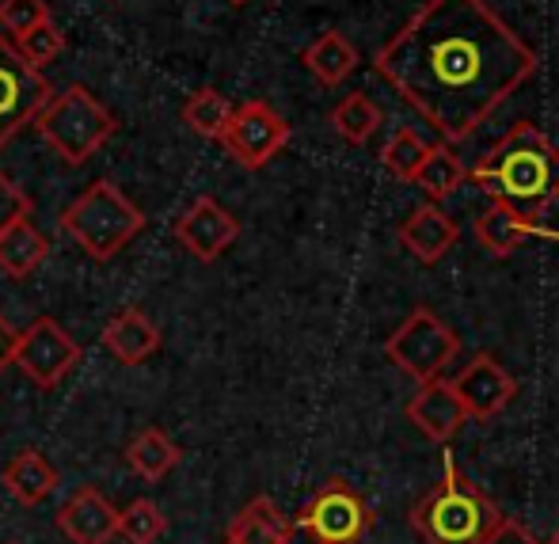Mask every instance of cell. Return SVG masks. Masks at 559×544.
<instances>
[{"label": "cell", "mask_w": 559, "mask_h": 544, "mask_svg": "<svg viewBox=\"0 0 559 544\" xmlns=\"http://www.w3.org/2000/svg\"><path fill=\"white\" fill-rule=\"evenodd\" d=\"M484 544H540V541L533 537V533L525 530L522 522H514V518H502V522L495 525L491 533H487Z\"/></svg>", "instance_id": "31"}, {"label": "cell", "mask_w": 559, "mask_h": 544, "mask_svg": "<svg viewBox=\"0 0 559 544\" xmlns=\"http://www.w3.org/2000/svg\"><path fill=\"white\" fill-rule=\"evenodd\" d=\"M104 346L126 366H141L145 358H153L160 351V328L145 317L141 309H122L107 320L104 328Z\"/></svg>", "instance_id": "16"}, {"label": "cell", "mask_w": 559, "mask_h": 544, "mask_svg": "<svg viewBox=\"0 0 559 544\" xmlns=\"http://www.w3.org/2000/svg\"><path fill=\"white\" fill-rule=\"evenodd\" d=\"M50 256V240L43 236V228L35 225L31 217H20L0 233V271L8 279L23 282L38 271Z\"/></svg>", "instance_id": "17"}, {"label": "cell", "mask_w": 559, "mask_h": 544, "mask_svg": "<svg viewBox=\"0 0 559 544\" xmlns=\"http://www.w3.org/2000/svg\"><path fill=\"white\" fill-rule=\"evenodd\" d=\"M502 522L499 507L449 464L445 480L412 510V530L427 544H484Z\"/></svg>", "instance_id": "3"}, {"label": "cell", "mask_w": 559, "mask_h": 544, "mask_svg": "<svg viewBox=\"0 0 559 544\" xmlns=\"http://www.w3.org/2000/svg\"><path fill=\"white\" fill-rule=\"evenodd\" d=\"M81 343L69 335L53 317H38L35 324L15 331L8 366L20 369L38 389H58L76 366H81Z\"/></svg>", "instance_id": "6"}, {"label": "cell", "mask_w": 559, "mask_h": 544, "mask_svg": "<svg viewBox=\"0 0 559 544\" xmlns=\"http://www.w3.org/2000/svg\"><path fill=\"white\" fill-rule=\"evenodd\" d=\"M491 202L540 225V214L559 199V149L537 122H522L472 168Z\"/></svg>", "instance_id": "2"}, {"label": "cell", "mask_w": 559, "mask_h": 544, "mask_svg": "<svg viewBox=\"0 0 559 544\" xmlns=\"http://www.w3.org/2000/svg\"><path fill=\"white\" fill-rule=\"evenodd\" d=\"M301 61H305V69L324 84V88H335V84H343L346 76L354 73V66H358V50H354L346 35H338V31H324L317 43L305 46Z\"/></svg>", "instance_id": "21"}, {"label": "cell", "mask_w": 559, "mask_h": 544, "mask_svg": "<svg viewBox=\"0 0 559 544\" xmlns=\"http://www.w3.org/2000/svg\"><path fill=\"white\" fill-rule=\"evenodd\" d=\"M225 145V153L233 156L240 168L259 172L286 149L289 141V122L263 99H248V104L233 107V118L217 138Z\"/></svg>", "instance_id": "8"}, {"label": "cell", "mask_w": 559, "mask_h": 544, "mask_svg": "<svg viewBox=\"0 0 559 544\" xmlns=\"http://www.w3.org/2000/svg\"><path fill=\"white\" fill-rule=\"evenodd\" d=\"M407 419H412L430 441H442V446H445V441L456 438V430L464 427V419H468V415H464L453 385L438 381V377H435V381H423V389L407 400Z\"/></svg>", "instance_id": "14"}, {"label": "cell", "mask_w": 559, "mask_h": 544, "mask_svg": "<svg viewBox=\"0 0 559 544\" xmlns=\"http://www.w3.org/2000/svg\"><path fill=\"white\" fill-rule=\"evenodd\" d=\"M301 530H309L317 544H358L369 530V507L354 487L328 484L305 507Z\"/></svg>", "instance_id": "10"}, {"label": "cell", "mask_w": 559, "mask_h": 544, "mask_svg": "<svg viewBox=\"0 0 559 544\" xmlns=\"http://www.w3.org/2000/svg\"><path fill=\"white\" fill-rule=\"evenodd\" d=\"M530 236H540V225L525 221L522 214H514V210L499 206V202H491V210H484V214L476 217V240L499 259L514 256Z\"/></svg>", "instance_id": "19"}, {"label": "cell", "mask_w": 559, "mask_h": 544, "mask_svg": "<svg viewBox=\"0 0 559 544\" xmlns=\"http://www.w3.org/2000/svg\"><path fill=\"white\" fill-rule=\"evenodd\" d=\"M0 480H4V487L23 502V507H38V502L50 499L53 487H58V472H53V464L46 461V453H38V449L15 453L12 461L4 464Z\"/></svg>", "instance_id": "18"}, {"label": "cell", "mask_w": 559, "mask_h": 544, "mask_svg": "<svg viewBox=\"0 0 559 544\" xmlns=\"http://www.w3.org/2000/svg\"><path fill=\"white\" fill-rule=\"evenodd\" d=\"M58 228L81 244L84 256L107 263L145 228V214L118 191L111 179H96L69 202L66 214L58 217Z\"/></svg>", "instance_id": "4"}, {"label": "cell", "mask_w": 559, "mask_h": 544, "mask_svg": "<svg viewBox=\"0 0 559 544\" xmlns=\"http://www.w3.org/2000/svg\"><path fill=\"white\" fill-rule=\"evenodd\" d=\"M464 179H468V168L461 164V156H456L453 149H445V145H430L412 184H419L423 191L438 202V199H449V194H453Z\"/></svg>", "instance_id": "23"}, {"label": "cell", "mask_w": 559, "mask_h": 544, "mask_svg": "<svg viewBox=\"0 0 559 544\" xmlns=\"http://www.w3.org/2000/svg\"><path fill=\"white\" fill-rule=\"evenodd\" d=\"M240 236V221H236L217 199L202 194L187 206V214H179L176 221V240L191 251L199 263H214L222 259L228 248Z\"/></svg>", "instance_id": "12"}, {"label": "cell", "mask_w": 559, "mask_h": 544, "mask_svg": "<svg viewBox=\"0 0 559 544\" xmlns=\"http://www.w3.org/2000/svg\"><path fill=\"white\" fill-rule=\"evenodd\" d=\"M12 339H15V331L4 324V317H0V374H4L8 358H12Z\"/></svg>", "instance_id": "32"}, {"label": "cell", "mask_w": 559, "mask_h": 544, "mask_svg": "<svg viewBox=\"0 0 559 544\" xmlns=\"http://www.w3.org/2000/svg\"><path fill=\"white\" fill-rule=\"evenodd\" d=\"M332 126L343 141L366 145V141L377 133V126H381V107H377L369 96H361V92H354V96H346L343 104L332 110Z\"/></svg>", "instance_id": "24"}, {"label": "cell", "mask_w": 559, "mask_h": 544, "mask_svg": "<svg viewBox=\"0 0 559 544\" xmlns=\"http://www.w3.org/2000/svg\"><path fill=\"white\" fill-rule=\"evenodd\" d=\"M461 400L468 419H495L499 412H507V404L518 397V381L507 374L495 354H476L472 366L461 369L456 381H449Z\"/></svg>", "instance_id": "11"}, {"label": "cell", "mask_w": 559, "mask_h": 544, "mask_svg": "<svg viewBox=\"0 0 559 544\" xmlns=\"http://www.w3.org/2000/svg\"><path fill=\"white\" fill-rule=\"evenodd\" d=\"M46 20H53L46 0H0V35L20 38L23 31H35Z\"/></svg>", "instance_id": "29"}, {"label": "cell", "mask_w": 559, "mask_h": 544, "mask_svg": "<svg viewBox=\"0 0 559 544\" xmlns=\"http://www.w3.org/2000/svg\"><path fill=\"white\" fill-rule=\"evenodd\" d=\"M225 544H289V522L266 495H259L233 518Z\"/></svg>", "instance_id": "20"}, {"label": "cell", "mask_w": 559, "mask_h": 544, "mask_svg": "<svg viewBox=\"0 0 559 544\" xmlns=\"http://www.w3.org/2000/svg\"><path fill=\"white\" fill-rule=\"evenodd\" d=\"M12 46L20 50V58L27 61V66L43 69V66H50L61 50H66V31H58V23L46 20V23H38L35 31H23Z\"/></svg>", "instance_id": "28"}, {"label": "cell", "mask_w": 559, "mask_h": 544, "mask_svg": "<svg viewBox=\"0 0 559 544\" xmlns=\"http://www.w3.org/2000/svg\"><path fill=\"white\" fill-rule=\"evenodd\" d=\"M179 457H183L179 453V446L164 435L160 427L138 430V435L130 438V446H126V464H130L141 480H148V484H156V480L168 476V472L179 464Z\"/></svg>", "instance_id": "22"}, {"label": "cell", "mask_w": 559, "mask_h": 544, "mask_svg": "<svg viewBox=\"0 0 559 544\" xmlns=\"http://www.w3.org/2000/svg\"><path fill=\"white\" fill-rule=\"evenodd\" d=\"M53 96L50 81L38 73L35 66L20 58V50L12 46V38L0 35V149L35 122V115L43 110L46 99Z\"/></svg>", "instance_id": "9"}, {"label": "cell", "mask_w": 559, "mask_h": 544, "mask_svg": "<svg viewBox=\"0 0 559 544\" xmlns=\"http://www.w3.org/2000/svg\"><path fill=\"white\" fill-rule=\"evenodd\" d=\"M20 217H31V199L23 194L20 184H12V179L0 172V233Z\"/></svg>", "instance_id": "30"}, {"label": "cell", "mask_w": 559, "mask_h": 544, "mask_svg": "<svg viewBox=\"0 0 559 544\" xmlns=\"http://www.w3.org/2000/svg\"><path fill=\"white\" fill-rule=\"evenodd\" d=\"M540 58L487 0H427L373 69L442 141H464L533 73Z\"/></svg>", "instance_id": "1"}, {"label": "cell", "mask_w": 559, "mask_h": 544, "mask_svg": "<svg viewBox=\"0 0 559 544\" xmlns=\"http://www.w3.org/2000/svg\"><path fill=\"white\" fill-rule=\"evenodd\" d=\"M456 331L438 320L430 309H415L384 343V354L392 358V366H400L415 381H435L438 374L456 358Z\"/></svg>", "instance_id": "7"}, {"label": "cell", "mask_w": 559, "mask_h": 544, "mask_svg": "<svg viewBox=\"0 0 559 544\" xmlns=\"http://www.w3.org/2000/svg\"><path fill=\"white\" fill-rule=\"evenodd\" d=\"M427 149H430L427 141H423L419 133L412 130V126H404V130L392 133V141L384 145L381 164H384V168H389L396 179L412 184L415 172H419V164H423V156H427Z\"/></svg>", "instance_id": "27"}, {"label": "cell", "mask_w": 559, "mask_h": 544, "mask_svg": "<svg viewBox=\"0 0 559 544\" xmlns=\"http://www.w3.org/2000/svg\"><path fill=\"white\" fill-rule=\"evenodd\" d=\"M548 544H559V533H556V537H552V541H548Z\"/></svg>", "instance_id": "34"}, {"label": "cell", "mask_w": 559, "mask_h": 544, "mask_svg": "<svg viewBox=\"0 0 559 544\" xmlns=\"http://www.w3.org/2000/svg\"><path fill=\"white\" fill-rule=\"evenodd\" d=\"M118 518L122 510H115L107 495H99L96 487H81L58 510V530L73 544H111L118 537Z\"/></svg>", "instance_id": "13"}, {"label": "cell", "mask_w": 559, "mask_h": 544, "mask_svg": "<svg viewBox=\"0 0 559 544\" xmlns=\"http://www.w3.org/2000/svg\"><path fill=\"white\" fill-rule=\"evenodd\" d=\"M545 236H556V240H559V233H545Z\"/></svg>", "instance_id": "35"}, {"label": "cell", "mask_w": 559, "mask_h": 544, "mask_svg": "<svg viewBox=\"0 0 559 544\" xmlns=\"http://www.w3.org/2000/svg\"><path fill=\"white\" fill-rule=\"evenodd\" d=\"M35 130L69 168H81L115 138L118 122L84 84H69L66 92H53L43 104L35 115Z\"/></svg>", "instance_id": "5"}, {"label": "cell", "mask_w": 559, "mask_h": 544, "mask_svg": "<svg viewBox=\"0 0 559 544\" xmlns=\"http://www.w3.org/2000/svg\"><path fill=\"white\" fill-rule=\"evenodd\" d=\"M456 236H461V228H456V221L449 217L438 202L415 206L404 225H400V244H404L419 263H438L456 244Z\"/></svg>", "instance_id": "15"}, {"label": "cell", "mask_w": 559, "mask_h": 544, "mask_svg": "<svg viewBox=\"0 0 559 544\" xmlns=\"http://www.w3.org/2000/svg\"><path fill=\"white\" fill-rule=\"evenodd\" d=\"M228 4H233V8H243V4H248V0H228Z\"/></svg>", "instance_id": "33"}, {"label": "cell", "mask_w": 559, "mask_h": 544, "mask_svg": "<svg viewBox=\"0 0 559 544\" xmlns=\"http://www.w3.org/2000/svg\"><path fill=\"white\" fill-rule=\"evenodd\" d=\"M228 118H233V104H228L217 88H199L183 104V122L191 126L199 138L217 141V138H222V130L228 126Z\"/></svg>", "instance_id": "25"}, {"label": "cell", "mask_w": 559, "mask_h": 544, "mask_svg": "<svg viewBox=\"0 0 559 544\" xmlns=\"http://www.w3.org/2000/svg\"><path fill=\"white\" fill-rule=\"evenodd\" d=\"M164 533H168V518L153 499H133L118 518V537H126V544H156Z\"/></svg>", "instance_id": "26"}]
</instances>
